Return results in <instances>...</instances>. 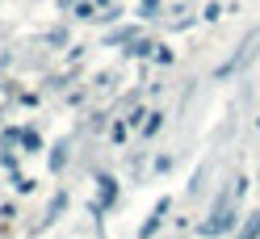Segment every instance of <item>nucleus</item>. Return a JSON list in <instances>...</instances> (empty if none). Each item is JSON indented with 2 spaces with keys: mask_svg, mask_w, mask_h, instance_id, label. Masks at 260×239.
<instances>
[{
  "mask_svg": "<svg viewBox=\"0 0 260 239\" xmlns=\"http://www.w3.org/2000/svg\"><path fill=\"white\" fill-rule=\"evenodd\" d=\"M243 231H248V235H260V214H252V222H248Z\"/></svg>",
  "mask_w": 260,
  "mask_h": 239,
  "instance_id": "obj_1",
  "label": "nucleus"
}]
</instances>
